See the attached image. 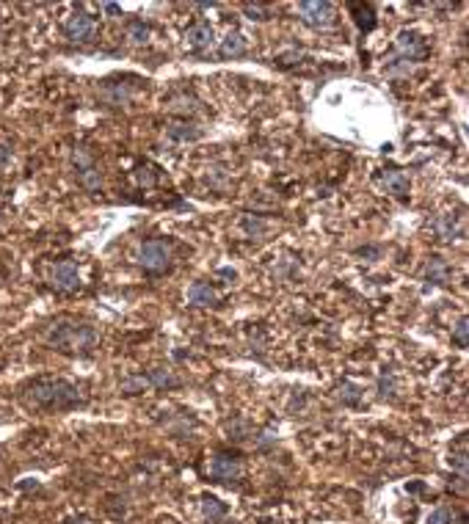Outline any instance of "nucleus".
Here are the masks:
<instances>
[{"mask_svg": "<svg viewBox=\"0 0 469 524\" xmlns=\"http://www.w3.org/2000/svg\"><path fill=\"white\" fill-rule=\"evenodd\" d=\"M246 47H249V44H246V36H243L240 31H232V34H230V36L221 42L218 53H221L224 58H230V56H232V58H237V56H243V53H246Z\"/></svg>", "mask_w": 469, "mask_h": 524, "instance_id": "nucleus-13", "label": "nucleus"}, {"mask_svg": "<svg viewBox=\"0 0 469 524\" xmlns=\"http://www.w3.org/2000/svg\"><path fill=\"white\" fill-rule=\"evenodd\" d=\"M64 524H88V522H86V519H75V516H72V519H66Z\"/></svg>", "mask_w": 469, "mask_h": 524, "instance_id": "nucleus-25", "label": "nucleus"}, {"mask_svg": "<svg viewBox=\"0 0 469 524\" xmlns=\"http://www.w3.org/2000/svg\"><path fill=\"white\" fill-rule=\"evenodd\" d=\"M243 9H246V14H249L252 20L262 22V20H268V17H271V9H268V6H259V3H246Z\"/></svg>", "mask_w": 469, "mask_h": 524, "instance_id": "nucleus-21", "label": "nucleus"}, {"mask_svg": "<svg viewBox=\"0 0 469 524\" xmlns=\"http://www.w3.org/2000/svg\"><path fill=\"white\" fill-rule=\"evenodd\" d=\"M243 227H246V230L252 232V235H259V232L265 230V227H262L259 221H252V218H246V221H243Z\"/></svg>", "mask_w": 469, "mask_h": 524, "instance_id": "nucleus-23", "label": "nucleus"}, {"mask_svg": "<svg viewBox=\"0 0 469 524\" xmlns=\"http://www.w3.org/2000/svg\"><path fill=\"white\" fill-rule=\"evenodd\" d=\"M455 522V516H453V510L450 508H436V510H431L426 516V524H453Z\"/></svg>", "mask_w": 469, "mask_h": 524, "instance_id": "nucleus-19", "label": "nucleus"}, {"mask_svg": "<svg viewBox=\"0 0 469 524\" xmlns=\"http://www.w3.org/2000/svg\"><path fill=\"white\" fill-rule=\"evenodd\" d=\"M202 510H205V519L210 524L221 522V519L227 516V505L221 503L218 497H205V500H202Z\"/></svg>", "mask_w": 469, "mask_h": 524, "instance_id": "nucleus-14", "label": "nucleus"}, {"mask_svg": "<svg viewBox=\"0 0 469 524\" xmlns=\"http://www.w3.org/2000/svg\"><path fill=\"white\" fill-rule=\"evenodd\" d=\"M395 47H398V53H401L403 58H408V61H420V58H426L428 56L426 39H423L417 31H401L398 39H395Z\"/></svg>", "mask_w": 469, "mask_h": 524, "instance_id": "nucleus-9", "label": "nucleus"}, {"mask_svg": "<svg viewBox=\"0 0 469 524\" xmlns=\"http://www.w3.org/2000/svg\"><path fill=\"white\" fill-rule=\"evenodd\" d=\"M450 466L461 472V478L467 475V439H458V453H450Z\"/></svg>", "mask_w": 469, "mask_h": 524, "instance_id": "nucleus-16", "label": "nucleus"}, {"mask_svg": "<svg viewBox=\"0 0 469 524\" xmlns=\"http://www.w3.org/2000/svg\"><path fill=\"white\" fill-rule=\"evenodd\" d=\"M426 273H428V279H431L433 284H442V282H445V279L450 276V268H448V262H445L442 257H433V260L428 262Z\"/></svg>", "mask_w": 469, "mask_h": 524, "instance_id": "nucleus-15", "label": "nucleus"}, {"mask_svg": "<svg viewBox=\"0 0 469 524\" xmlns=\"http://www.w3.org/2000/svg\"><path fill=\"white\" fill-rule=\"evenodd\" d=\"M72 163L78 168V171H75V174H78V183H81L86 190L97 193V190L103 188V177H100V171L94 166V158H91L83 147H78L72 152Z\"/></svg>", "mask_w": 469, "mask_h": 524, "instance_id": "nucleus-5", "label": "nucleus"}, {"mask_svg": "<svg viewBox=\"0 0 469 524\" xmlns=\"http://www.w3.org/2000/svg\"><path fill=\"white\" fill-rule=\"evenodd\" d=\"M340 400H342V403H348V406H356V403L362 400V389H359L354 381H342Z\"/></svg>", "mask_w": 469, "mask_h": 524, "instance_id": "nucleus-17", "label": "nucleus"}, {"mask_svg": "<svg viewBox=\"0 0 469 524\" xmlns=\"http://www.w3.org/2000/svg\"><path fill=\"white\" fill-rule=\"evenodd\" d=\"M138 262L141 268L150 273H163L171 265V243L163 240V237H155V240H147L138 252Z\"/></svg>", "mask_w": 469, "mask_h": 524, "instance_id": "nucleus-3", "label": "nucleus"}, {"mask_svg": "<svg viewBox=\"0 0 469 524\" xmlns=\"http://www.w3.org/2000/svg\"><path fill=\"white\" fill-rule=\"evenodd\" d=\"M381 185L386 188V193H395V196H406L408 193V177L398 168H389L381 174Z\"/></svg>", "mask_w": 469, "mask_h": 524, "instance_id": "nucleus-11", "label": "nucleus"}, {"mask_svg": "<svg viewBox=\"0 0 469 524\" xmlns=\"http://www.w3.org/2000/svg\"><path fill=\"white\" fill-rule=\"evenodd\" d=\"M215 290L207 284V282H196L191 284V290H188V301H191L193 307H213L215 304Z\"/></svg>", "mask_w": 469, "mask_h": 524, "instance_id": "nucleus-12", "label": "nucleus"}, {"mask_svg": "<svg viewBox=\"0 0 469 524\" xmlns=\"http://www.w3.org/2000/svg\"><path fill=\"white\" fill-rule=\"evenodd\" d=\"M185 42L191 50H205V47H210L213 44V28L207 25V22H196L191 25L188 31H185Z\"/></svg>", "mask_w": 469, "mask_h": 524, "instance_id": "nucleus-10", "label": "nucleus"}, {"mask_svg": "<svg viewBox=\"0 0 469 524\" xmlns=\"http://www.w3.org/2000/svg\"><path fill=\"white\" fill-rule=\"evenodd\" d=\"M130 34H133V39H135V42H144L150 31H147V25H141V22H133V28H130Z\"/></svg>", "mask_w": 469, "mask_h": 524, "instance_id": "nucleus-22", "label": "nucleus"}, {"mask_svg": "<svg viewBox=\"0 0 469 524\" xmlns=\"http://www.w3.org/2000/svg\"><path fill=\"white\" fill-rule=\"evenodd\" d=\"M299 17L309 28H331L334 25V6L331 3H320V0H304L299 3Z\"/></svg>", "mask_w": 469, "mask_h": 524, "instance_id": "nucleus-4", "label": "nucleus"}, {"mask_svg": "<svg viewBox=\"0 0 469 524\" xmlns=\"http://www.w3.org/2000/svg\"><path fill=\"white\" fill-rule=\"evenodd\" d=\"M210 475L215 481L221 483H232L243 478V463L237 461V456H230V453H218L210 463Z\"/></svg>", "mask_w": 469, "mask_h": 524, "instance_id": "nucleus-8", "label": "nucleus"}, {"mask_svg": "<svg viewBox=\"0 0 469 524\" xmlns=\"http://www.w3.org/2000/svg\"><path fill=\"white\" fill-rule=\"evenodd\" d=\"M50 284L58 293H72L81 287V273H78V262L75 260H58L50 271Z\"/></svg>", "mask_w": 469, "mask_h": 524, "instance_id": "nucleus-7", "label": "nucleus"}, {"mask_svg": "<svg viewBox=\"0 0 469 524\" xmlns=\"http://www.w3.org/2000/svg\"><path fill=\"white\" fill-rule=\"evenodd\" d=\"M64 34L72 44H86L97 36V20L86 11H75L72 17H66Z\"/></svg>", "mask_w": 469, "mask_h": 524, "instance_id": "nucleus-6", "label": "nucleus"}, {"mask_svg": "<svg viewBox=\"0 0 469 524\" xmlns=\"http://www.w3.org/2000/svg\"><path fill=\"white\" fill-rule=\"evenodd\" d=\"M453 342H455L458 348H467V345H469V320H467V317H461V320L455 323V332H453Z\"/></svg>", "mask_w": 469, "mask_h": 524, "instance_id": "nucleus-20", "label": "nucleus"}, {"mask_svg": "<svg viewBox=\"0 0 469 524\" xmlns=\"http://www.w3.org/2000/svg\"><path fill=\"white\" fill-rule=\"evenodd\" d=\"M20 400L28 409H39V411H64V409H75L86 400V395L69 384L64 378L42 376L34 378L20 386Z\"/></svg>", "mask_w": 469, "mask_h": 524, "instance_id": "nucleus-1", "label": "nucleus"}, {"mask_svg": "<svg viewBox=\"0 0 469 524\" xmlns=\"http://www.w3.org/2000/svg\"><path fill=\"white\" fill-rule=\"evenodd\" d=\"M47 342L69 356H88L100 345V332L86 323H72V320H58L50 326Z\"/></svg>", "mask_w": 469, "mask_h": 524, "instance_id": "nucleus-2", "label": "nucleus"}, {"mask_svg": "<svg viewBox=\"0 0 469 524\" xmlns=\"http://www.w3.org/2000/svg\"><path fill=\"white\" fill-rule=\"evenodd\" d=\"M9 158H11V152H9L6 147H0V163H6Z\"/></svg>", "mask_w": 469, "mask_h": 524, "instance_id": "nucleus-24", "label": "nucleus"}, {"mask_svg": "<svg viewBox=\"0 0 469 524\" xmlns=\"http://www.w3.org/2000/svg\"><path fill=\"white\" fill-rule=\"evenodd\" d=\"M436 232H439V237H442V240H453V237L458 235L455 218H453V215H442V218L436 221Z\"/></svg>", "mask_w": 469, "mask_h": 524, "instance_id": "nucleus-18", "label": "nucleus"}]
</instances>
